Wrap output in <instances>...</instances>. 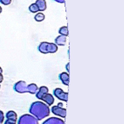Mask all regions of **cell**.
<instances>
[{
	"instance_id": "obj_23",
	"label": "cell",
	"mask_w": 124,
	"mask_h": 124,
	"mask_svg": "<svg viewBox=\"0 0 124 124\" xmlns=\"http://www.w3.org/2000/svg\"><path fill=\"white\" fill-rule=\"evenodd\" d=\"M66 71H67V73L70 71V69H69V63H68V64L66 65Z\"/></svg>"
},
{
	"instance_id": "obj_17",
	"label": "cell",
	"mask_w": 124,
	"mask_h": 124,
	"mask_svg": "<svg viewBox=\"0 0 124 124\" xmlns=\"http://www.w3.org/2000/svg\"><path fill=\"white\" fill-rule=\"evenodd\" d=\"M29 11L30 12H31V13H38V6H37V4H31V5L29 6Z\"/></svg>"
},
{
	"instance_id": "obj_2",
	"label": "cell",
	"mask_w": 124,
	"mask_h": 124,
	"mask_svg": "<svg viewBox=\"0 0 124 124\" xmlns=\"http://www.w3.org/2000/svg\"><path fill=\"white\" fill-rule=\"evenodd\" d=\"M14 90L20 93H29L31 94H36L38 90V87L35 83L27 85L25 81H19L14 85Z\"/></svg>"
},
{
	"instance_id": "obj_12",
	"label": "cell",
	"mask_w": 124,
	"mask_h": 124,
	"mask_svg": "<svg viewBox=\"0 0 124 124\" xmlns=\"http://www.w3.org/2000/svg\"><path fill=\"white\" fill-rule=\"evenodd\" d=\"M48 42H42L39 45H38V51L42 54H48Z\"/></svg>"
},
{
	"instance_id": "obj_14",
	"label": "cell",
	"mask_w": 124,
	"mask_h": 124,
	"mask_svg": "<svg viewBox=\"0 0 124 124\" xmlns=\"http://www.w3.org/2000/svg\"><path fill=\"white\" fill-rule=\"evenodd\" d=\"M6 118L9 119V120H14L17 121V114L14 111V110H9L6 113Z\"/></svg>"
},
{
	"instance_id": "obj_11",
	"label": "cell",
	"mask_w": 124,
	"mask_h": 124,
	"mask_svg": "<svg viewBox=\"0 0 124 124\" xmlns=\"http://www.w3.org/2000/svg\"><path fill=\"white\" fill-rule=\"evenodd\" d=\"M35 4H37L39 11H44L47 9V4L45 0H37Z\"/></svg>"
},
{
	"instance_id": "obj_7",
	"label": "cell",
	"mask_w": 124,
	"mask_h": 124,
	"mask_svg": "<svg viewBox=\"0 0 124 124\" xmlns=\"http://www.w3.org/2000/svg\"><path fill=\"white\" fill-rule=\"evenodd\" d=\"M43 124H65V122L58 117H49L48 119L45 120Z\"/></svg>"
},
{
	"instance_id": "obj_10",
	"label": "cell",
	"mask_w": 124,
	"mask_h": 124,
	"mask_svg": "<svg viewBox=\"0 0 124 124\" xmlns=\"http://www.w3.org/2000/svg\"><path fill=\"white\" fill-rule=\"evenodd\" d=\"M42 100H43L44 103H46V105L50 106V105H53L54 102V98L53 95L50 94V93H47V94L42 99Z\"/></svg>"
},
{
	"instance_id": "obj_8",
	"label": "cell",
	"mask_w": 124,
	"mask_h": 124,
	"mask_svg": "<svg viewBox=\"0 0 124 124\" xmlns=\"http://www.w3.org/2000/svg\"><path fill=\"white\" fill-rule=\"evenodd\" d=\"M59 78L62 82V83L66 86L69 85V73L67 72H61L59 75Z\"/></svg>"
},
{
	"instance_id": "obj_21",
	"label": "cell",
	"mask_w": 124,
	"mask_h": 124,
	"mask_svg": "<svg viewBox=\"0 0 124 124\" xmlns=\"http://www.w3.org/2000/svg\"><path fill=\"white\" fill-rule=\"evenodd\" d=\"M55 2L60 3V4H65V0H54Z\"/></svg>"
},
{
	"instance_id": "obj_19",
	"label": "cell",
	"mask_w": 124,
	"mask_h": 124,
	"mask_svg": "<svg viewBox=\"0 0 124 124\" xmlns=\"http://www.w3.org/2000/svg\"><path fill=\"white\" fill-rule=\"evenodd\" d=\"M4 112L2 110H0V124H2L4 122Z\"/></svg>"
},
{
	"instance_id": "obj_5",
	"label": "cell",
	"mask_w": 124,
	"mask_h": 124,
	"mask_svg": "<svg viewBox=\"0 0 124 124\" xmlns=\"http://www.w3.org/2000/svg\"><path fill=\"white\" fill-rule=\"evenodd\" d=\"M51 110L55 116H58L65 118L66 116V110L65 108H63V107H60L58 105H55V106L52 107Z\"/></svg>"
},
{
	"instance_id": "obj_9",
	"label": "cell",
	"mask_w": 124,
	"mask_h": 124,
	"mask_svg": "<svg viewBox=\"0 0 124 124\" xmlns=\"http://www.w3.org/2000/svg\"><path fill=\"white\" fill-rule=\"evenodd\" d=\"M66 38L67 37L63 36V35H60L58 36L54 40V43L56 45H59V46H64L66 43Z\"/></svg>"
},
{
	"instance_id": "obj_27",
	"label": "cell",
	"mask_w": 124,
	"mask_h": 124,
	"mask_svg": "<svg viewBox=\"0 0 124 124\" xmlns=\"http://www.w3.org/2000/svg\"><path fill=\"white\" fill-rule=\"evenodd\" d=\"M0 88H1V86H0Z\"/></svg>"
},
{
	"instance_id": "obj_22",
	"label": "cell",
	"mask_w": 124,
	"mask_h": 124,
	"mask_svg": "<svg viewBox=\"0 0 124 124\" xmlns=\"http://www.w3.org/2000/svg\"><path fill=\"white\" fill-rule=\"evenodd\" d=\"M4 81V76H3V74L0 75V83H2V82Z\"/></svg>"
},
{
	"instance_id": "obj_13",
	"label": "cell",
	"mask_w": 124,
	"mask_h": 124,
	"mask_svg": "<svg viewBox=\"0 0 124 124\" xmlns=\"http://www.w3.org/2000/svg\"><path fill=\"white\" fill-rule=\"evenodd\" d=\"M47 49H48V54H54L58 51V45H56L55 43H48Z\"/></svg>"
},
{
	"instance_id": "obj_24",
	"label": "cell",
	"mask_w": 124,
	"mask_h": 124,
	"mask_svg": "<svg viewBox=\"0 0 124 124\" xmlns=\"http://www.w3.org/2000/svg\"><path fill=\"white\" fill-rule=\"evenodd\" d=\"M58 106L62 107V106H63V103H59V104H58Z\"/></svg>"
},
{
	"instance_id": "obj_26",
	"label": "cell",
	"mask_w": 124,
	"mask_h": 124,
	"mask_svg": "<svg viewBox=\"0 0 124 124\" xmlns=\"http://www.w3.org/2000/svg\"><path fill=\"white\" fill-rule=\"evenodd\" d=\"M2 10H3V9H2V7H1V6H0V14H1V13H2Z\"/></svg>"
},
{
	"instance_id": "obj_15",
	"label": "cell",
	"mask_w": 124,
	"mask_h": 124,
	"mask_svg": "<svg viewBox=\"0 0 124 124\" xmlns=\"http://www.w3.org/2000/svg\"><path fill=\"white\" fill-rule=\"evenodd\" d=\"M34 19H35V21H38V22H41V21H43V20L45 19V16L41 12L36 13V15H35V16H34Z\"/></svg>"
},
{
	"instance_id": "obj_25",
	"label": "cell",
	"mask_w": 124,
	"mask_h": 124,
	"mask_svg": "<svg viewBox=\"0 0 124 124\" xmlns=\"http://www.w3.org/2000/svg\"><path fill=\"white\" fill-rule=\"evenodd\" d=\"M1 74H3V69H2V67L0 66V75Z\"/></svg>"
},
{
	"instance_id": "obj_18",
	"label": "cell",
	"mask_w": 124,
	"mask_h": 124,
	"mask_svg": "<svg viewBox=\"0 0 124 124\" xmlns=\"http://www.w3.org/2000/svg\"><path fill=\"white\" fill-rule=\"evenodd\" d=\"M12 0H0V3H2V4L4 5H9L11 4Z\"/></svg>"
},
{
	"instance_id": "obj_6",
	"label": "cell",
	"mask_w": 124,
	"mask_h": 124,
	"mask_svg": "<svg viewBox=\"0 0 124 124\" xmlns=\"http://www.w3.org/2000/svg\"><path fill=\"white\" fill-rule=\"evenodd\" d=\"M47 93H48V88H47L46 86H42L38 88V92L36 93V97L38 100H42V99H43Z\"/></svg>"
},
{
	"instance_id": "obj_4",
	"label": "cell",
	"mask_w": 124,
	"mask_h": 124,
	"mask_svg": "<svg viewBox=\"0 0 124 124\" xmlns=\"http://www.w3.org/2000/svg\"><path fill=\"white\" fill-rule=\"evenodd\" d=\"M54 95L58 100H62V101L67 102L68 100V93L67 92H64L63 89H61L60 88H57L55 89H54Z\"/></svg>"
},
{
	"instance_id": "obj_20",
	"label": "cell",
	"mask_w": 124,
	"mask_h": 124,
	"mask_svg": "<svg viewBox=\"0 0 124 124\" xmlns=\"http://www.w3.org/2000/svg\"><path fill=\"white\" fill-rule=\"evenodd\" d=\"M4 124H16V121H14V120H9V119H7L5 121Z\"/></svg>"
},
{
	"instance_id": "obj_16",
	"label": "cell",
	"mask_w": 124,
	"mask_h": 124,
	"mask_svg": "<svg viewBox=\"0 0 124 124\" xmlns=\"http://www.w3.org/2000/svg\"><path fill=\"white\" fill-rule=\"evenodd\" d=\"M59 33H60V35H63V36H66L67 37L68 36V28L67 26H61V27L60 28V30H59Z\"/></svg>"
},
{
	"instance_id": "obj_1",
	"label": "cell",
	"mask_w": 124,
	"mask_h": 124,
	"mask_svg": "<svg viewBox=\"0 0 124 124\" xmlns=\"http://www.w3.org/2000/svg\"><path fill=\"white\" fill-rule=\"evenodd\" d=\"M29 112L35 118L41 121L49 116L50 109L49 106L45 103H43V101H36L30 105Z\"/></svg>"
},
{
	"instance_id": "obj_3",
	"label": "cell",
	"mask_w": 124,
	"mask_h": 124,
	"mask_svg": "<svg viewBox=\"0 0 124 124\" xmlns=\"http://www.w3.org/2000/svg\"><path fill=\"white\" fill-rule=\"evenodd\" d=\"M17 124H38V120L31 115L24 114L19 118Z\"/></svg>"
}]
</instances>
